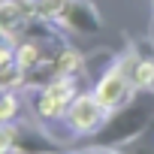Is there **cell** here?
<instances>
[{
  "label": "cell",
  "mask_w": 154,
  "mask_h": 154,
  "mask_svg": "<svg viewBox=\"0 0 154 154\" xmlns=\"http://www.w3.org/2000/svg\"><path fill=\"white\" fill-rule=\"evenodd\" d=\"M79 97V91H75V79H63V75H57V79H51L48 85H42L36 91V115L42 121H60L66 118V109L69 103Z\"/></svg>",
  "instance_id": "obj_1"
},
{
  "label": "cell",
  "mask_w": 154,
  "mask_h": 154,
  "mask_svg": "<svg viewBox=\"0 0 154 154\" xmlns=\"http://www.w3.org/2000/svg\"><path fill=\"white\" fill-rule=\"evenodd\" d=\"M106 115H109V109L97 100V94H79V97L69 103V109H66V118H63V121H66V127H69L72 133L88 136V133L103 130Z\"/></svg>",
  "instance_id": "obj_2"
},
{
  "label": "cell",
  "mask_w": 154,
  "mask_h": 154,
  "mask_svg": "<svg viewBox=\"0 0 154 154\" xmlns=\"http://www.w3.org/2000/svg\"><path fill=\"white\" fill-rule=\"evenodd\" d=\"M133 91H136V85H133V79H130V69H124V63L112 66L103 79L97 82V88H94L97 100H100L109 112H118V109L130 106Z\"/></svg>",
  "instance_id": "obj_3"
},
{
  "label": "cell",
  "mask_w": 154,
  "mask_h": 154,
  "mask_svg": "<svg viewBox=\"0 0 154 154\" xmlns=\"http://www.w3.org/2000/svg\"><path fill=\"white\" fill-rule=\"evenodd\" d=\"M57 21L72 33H100V27H103L100 12L91 0H69Z\"/></svg>",
  "instance_id": "obj_4"
},
{
  "label": "cell",
  "mask_w": 154,
  "mask_h": 154,
  "mask_svg": "<svg viewBox=\"0 0 154 154\" xmlns=\"http://www.w3.org/2000/svg\"><path fill=\"white\" fill-rule=\"evenodd\" d=\"M33 21H36V9L27 0H3L0 3V30H3L6 42H12L18 30L33 27Z\"/></svg>",
  "instance_id": "obj_5"
},
{
  "label": "cell",
  "mask_w": 154,
  "mask_h": 154,
  "mask_svg": "<svg viewBox=\"0 0 154 154\" xmlns=\"http://www.w3.org/2000/svg\"><path fill=\"white\" fill-rule=\"evenodd\" d=\"M51 66H54V79L57 75H63V79H75V75L82 72V66H85V57H82V51H75V48H60L54 57H51Z\"/></svg>",
  "instance_id": "obj_6"
},
{
  "label": "cell",
  "mask_w": 154,
  "mask_h": 154,
  "mask_svg": "<svg viewBox=\"0 0 154 154\" xmlns=\"http://www.w3.org/2000/svg\"><path fill=\"white\" fill-rule=\"evenodd\" d=\"M15 60L24 66V72H30V69H36L39 63H45V54H42L39 42L24 39V42H18V45H15Z\"/></svg>",
  "instance_id": "obj_7"
},
{
  "label": "cell",
  "mask_w": 154,
  "mask_h": 154,
  "mask_svg": "<svg viewBox=\"0 0 154 154\" xmlns=\"http://www.w3.org/2000/svg\"><path fill=\"white\" fill-rule=\"evenodd\" d=\"M130 79L136 85V91H154V60L139 57L130 66Z\"/></svg>",
  "instance_id": "obj_8"
},
{
  "label": "cell",
  "mask_w": 154,
  "mask_h": 154,
  "mask_svg": "<svg viewBox=\"0 0 154 154\" xmlns=\"http://www.w3.org/2000/svg\"><path fill=\"white\" fill-rule=\"evenodd\" d=\"M66 3H69V0H36L33 9H36V15H39L42 21H57L60 12L66 9Z\"/></svg>",
  "instance_id": "obj_9"
},
{
  "label": "cell",
  "mask_w": 154,
  "mask_h": 154,
  "mask_svg": "<svg viewBox=\"0 0 154 154\" xmlns=\"http://www.w3.org/2000/svg\"><path fill=\"white\" fill-rule=\"evenodd\" d=\"M18 97L9 91V88H3V97H0V124H6V121H15V115H18Z\"/></svg>",
  "instance_id": "obj_10"
},
{
  "label": "cell",
  "mask_w": 154,
  "mask_h": 154,
  "mask_svg": "<svg viewBox=\"0 0 154 154\" xmlns=\"http://www.w3.org/2000/svg\"><path fill=\"white\" fill-rule=\"evenodd\" d=\"M27 3H36V0H27Z\"/></svg>",
  "instance_id": "obj_11"
}]
</instances>
